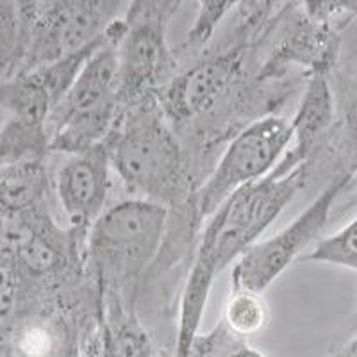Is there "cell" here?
Masks as SVG:
<instances>
[{
  "mask_svg": "<svg viewBox=\"0 0 357 357\" xmlns=\"http://www.w3.org/2000/svg\"><path fill=\"white\" fill-rule=\"evenodd\" d=\"M168 207L145 199L123 200L102 213L88 236V261L102 296L130 309L149 264L158 256Z\"/></svg>",
  "mask_w": 357,
  "mask_h": 357,
  "instance_id": "cell-1",
  "label": "cell"
},
{
  "mask_svg": "<svg viewBox=\"0 0 357 357\" xmlns=\"http://www.w3.org/2000/svg\"><path fill=\"white\" fill-rule=\"evenodd\" d=\"M106 146L111 168L130 191L162 206L184 195L181 146L154 97L122 111Z\"/></svg>",
  "mask_w": 357,
  "mask_h": 357,
  "instance_id": "cell-2",
  "label": "cell"
},
{
  "mask_svg": "<svg viewBox=\"0 0 357 357\" xmlns=\"http://www.w3.org/2000/svg\"><path fill=\"white\" fill-rule=\"evenodd\" d=\"M126 22L114 20L102 45L88 57L73 84L47 118L49 146L68 154L106 143L122 116L118 41Z\"/></svg>",
  "mask_w": 357,
  "mask_h": 357,
  "instance_id": "cell-3",
  "label": "cell"
},
{
  "mask_svg": "<svg viewBox=\"0 0 357 357\" xmlns=\"http://www.w3.org/2000/svg\"><path fill=\"white\" fill-rule=\"evenodd\" d=\"M309 167L295 168L282 177L266 175L236 191L206 222L200 238L211 243L220 273L234 264L259 241L289 202L305 184Z\"/></svg>",
  "mask_w": 357,
  "mask_h": 357,
  "instance_id": "cell-4",
  "label": "cell"
},
{
  "mask_svg": "<svg viewBox=\"0 0 357 357\" xmlns=\"http://www.w3.org/2000/svg\"><path fill=\"white\" fill-rule=\"evenodd\" d=\"M357 168L337 172L320 195L312 200L289 225L268 240L252 245L232 268V289H248L263 295L295 261H301L304 250L318 241L333 207L345 188L352 183Z\"/></svg>",
  "mask_w": 357,
  "mask_h": 357,
  "instance_id": "cell-5",
  "label": "cell"
},
{
  "mask_svg": "<svg viewBox=\"0 0 357 357\" xmlns=\"http://www.w3.org/2000/svg\"><path fill=\"white\" fill-rule=\"evenodd\" d=\"M291 145V122L270 114L245 127L225 149L197 193V213L207 220L236 191L272 174Z\"/></svg>",
  "mask_w": 357,
  "mask_h": 357,
  "instance_id": "cell-6",
  "label": "cell"
},
{
  "mask_svg": "<svg viewBox=\"0 0 357 357\" xmlns=\"http://www.w3.org/2000/svg\"><path fill=\"white\" fill-rule=\"evenodd\" d=\"M181 2H134L118 41V84L122 107L152 97V89L170 65L167 29Z\"/></svg>",
  "mask_w": 357,
  "mask_h": 357,
  "instance_id": "cell-7",
  "label": "cell"
},
{
  "mask_svg": "<svg viewBox=\"0 0 357 357\" xmlns=\"http://www.w3.org/2000/svg\"><path fill=\"white\" fill-rule=\"evenodd\" d=\"M120 2H57L29 18L25 70L33 72L88 49L106 34Z\"/></svg>",
  "mask_w": 357,
  "mask_h": 357,
  "instance_id": "cell-8",
  "label": "cell"
},
{
  "mask_svg": "<svg viewBox=\"0 0 357 357\" xmlns=\"http://www.w3.org/2000/svg\"><path fill=\"white\" fill-rule=\"evenodd\" d=\"M111 159L106 143L72 154L56 175V191L63 211L77 229H91L106 211L111 188Z\"/></svg>",
  "mask_w": 357,
  "mask_h": 357,
  "instance_id": "cell-9",
  "label": "cell"
},
{
  "mask_svg": "<svg viewBox=\"0 0 357 357\" xmlns=\"http://www.w3.org/2000/svg\"><path fill=\"white\" fill-rule=\"evenodd\" d=\"M336 122V104L331 88L329 73L311 72L302 95L301 106L291 120V142L272 175L282 177L295 168L311 167L312 159L333 136Z\"/></svg>",
  "mask_w": 357,
  "mask_h": 357,
  "instance_id": "cell-10",
  "label": "cell"
},
{
  "mask_svg": "<svg viewBox=\"0 0 357 357\" xmlns=\"http://www.w3.org/2000/svg\"><path fill=\"white\" fill-rule=\"evenodd\" d=\"M241 66L240 50L209 57L191 66L165 88L159 106L174 122H188L215 104Z\"/></svg>",
  "mask_w": 357,
  "mask_h": 357,
  "instance_id": "cell-11",
  "label": "cell"
},
{
  "mask_svg": "<svg viewBox=\"0 0 357 357\" xmlns=\"http://www.w3.org/2000/svg\"><path fill=\"white\" fill-rule=\"evenodd\" d=\"M222 324L232 334L245 340L261 333L268 324V307L263 295L248 289H231L223 307Z\"/></svg>",
  "mask_w": 357,
  "mask_h": 357,
  "instance_id": "cell-12",
  "label": "cell"
},
{
  "mask_svg": "<svg viewBox=\"0 0 357 357\" xmlns=\"http://www.w3.org/2000/svg\"><path fill=\"white\" fill-rule=\"evenodd\" d=\"M301 261L334 264L357 272V216L334 234L320 238Z\"/></svg>",
  "mask_w": 357,
  "mask_h": 357,
  "instance_id": "cell-13",
  "label": "cell"
},
{
  "mask_svg": "<svg viewBox=\"0 0 357 357\" xmlns=\"http://www.w3.org/2000/svg\"><path fill=\"white\" fill-rule=\"evenodd\" d=\"M190 357H266L261 350L254 349L245 337L236 336L220 321L211 333L195 340Z\"/></svg>",
  "mask_w": 357,
  "mask_h": 357,
  "instance_id": "cell-14",
  "label": "cell"
},
{
  "mask_svg": "<svg viewBox=\"0 0 357 357\" xmlns=\"http://www.w3.org/2000/svg\"><path fill=\"white\" fill-rule=\"evenodd\" d=\"M199 6V15H197L195 22H193L183 45H181V50H184V52L202 50V47H206L207 41L213 38L215 29L225 18V15L234 8L236 2H231V0H204Z\"/></svg>",
  "mask_w": 357,
  "mask_h": 357,
  "instance_id": "cell-15",
  "label": "cell"
},
{
  "mask_svg": "<svg viewBox=\"0 0 357 357\" xmlns=\"http://www.w3.org/2000/svg\"><path fill=\"white\" fill-rule=\"evenodd\" d=\"M304 11L314 20L340 31L357 17V2H305Z\"/></svg>",
  "mask_w": 357,
  "mask_h": 357,
  "instance_id": "cell-16",
  "label": "cell"
},
{
  "mask_svg": "<svg viewBox=\"0 0 357 357\" xmlns=\"http://www.w3.org/2000/svg\"><path fill=\"white\" fill-rule=\"evenodd\" d=\"M343 138L350 152H357V89L347 106L345 120H343Z\"/></svg>",
  "mask_w": 357,
  "mask_h": 357,
  "instance_id": "cell-17",
  "label": "cell"
},
{
  "mask_svg": "<svg viewBox=\"0 0 357 357\" xmlns=\"http://www.w3.org/2000/svg\"><path fill=\"white\" fill-rule=\"evenodd\" d=\"M331 357H357V336L352 337L340 350H336Z\"/></svg>",
  "mask_w": 357,
  "mask_h": 357,
  "instance_id": "cell-18",
  "label": "cell"
}]
</instances>
